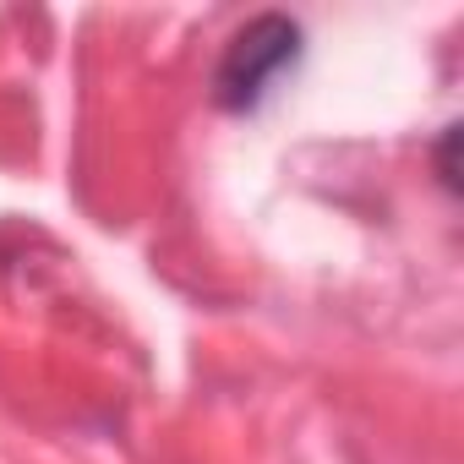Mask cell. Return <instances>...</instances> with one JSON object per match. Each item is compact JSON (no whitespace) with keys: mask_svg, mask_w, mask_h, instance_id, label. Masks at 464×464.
<instances>
[{"mask_svg":"<svg viewBox=\"0 0 464 464\" xmlns=\"http://www.w3.org/2000/svg\"><path fill=\"white\" fill-rule=\"evenodd\" d=\"M306 55V34L295 17H279V12H263L252 23H241L229 34L218 66H213V104L229 110V115H252L263 110L279 82L301 66Z\"/></svg>","mask_w":464,"mask_h":464,"instance_id":"6da1fadb","label":"cell"}]
</instances>
